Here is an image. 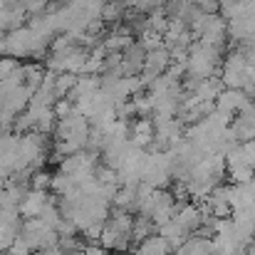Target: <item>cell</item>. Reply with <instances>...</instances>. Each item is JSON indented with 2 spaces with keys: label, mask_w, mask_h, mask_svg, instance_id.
I'll list each match as a JSON object with an SVG mask.
<instances>
[{
  "label": "cell",
  "mask_w": 255,
  "mask_h": 255,
  "mask_svg": "<svg viewBox=\"0 0 255 255\" xmlns=\"http://www.w3.org/2000/svg\"><path fill=\"white\" fill-rule=\"evenodd\" d=\"M50 198H47V193L45 191H30V193H25L22 196V201H20V213L22 216H27V218H37L40 216V211L45 208V203H47Z\"/></svg>",
  "instance_id": "7a4b0ae2"
},
{
  "label": "cell",
  "mask_w": 255,
  "mask_h": 255,
  "mask_svg": "<svg viewBox=\"0 0 255 255\" xmlns=\"http://www.w3.org/2000/svg\"><path fill=\"white\" fill-rule=\"evenodd\" d=\"M20 241H22L30 251L50 248V246H55V243H57V231H55V228H50L45 221L32 218V221H27V223H25Z\"/></svg>",
  "instance_id": "6da1fadb"
},
{
  "label": "cell",
  "mask_w": 255,
  "mask_h": 255,
  "mask_svg": "<svg viewBox=\"0 0 255 255\" xmlns=\"http://www.w3.org/2000/svg\"><path fill=\"white\" fill-rule=\"evenodd\" d=\"M171 243L164 236H146L144 241H139V251L136 255H169Z\"/></svg>",
  "instance_id": "3957f363"
}]
</instances>
